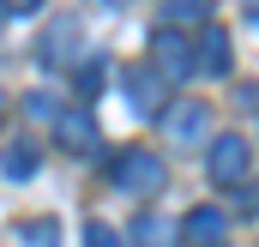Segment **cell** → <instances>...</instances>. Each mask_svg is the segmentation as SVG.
Returning <instances> with one entry per match:
<instances>
[{
	"label": "cell",
	"instance_id": "18",
	"mask_svg": "<svg viewBox=\"0 0 259 247\" xmlns=\"http://www.w3.org/2000/svg\"><path fill=\"white\" fill-rule=\"evenodd\" d=\"M241 6H247V12H259V0H241Z\"/></svg>",
	"mask_w": 259,
	"mask_h": 247
},
{
	"label": "cell",
	"instance_id": "3",
	"mask_svg": "<svg viewBox=\"0 0 259 247\" xmlns=\"http://www.w3.org/2000/svg\"><path fill=\"white\" fill-rule=\"evenodd\" d=\"M205 133H211V109H205L199 97L163 103V139H169V145H199Z\"/></svg>",
	"mask_w": 259,
	"mask_h": 247
},
{
	"label": "cell",
	"instance_id": "12",
	"mask_svg": "<svg viewBox=\"0 0 259 247\" xmlns=\"http://www.w3.org/2000/svg\"><path fill=\"white\" fill-rule=\"evenodd\" d=\"M133 235H139V247H175V223H163L157 211H145L133 223Z\"/></svg>",
	"mask_w": 259,
	"mask_h": 247
},
{
	"label": "cell",
	"instance_id": "16",
	"mask_svg": "<svg viewBox=\"0 0 259 247\" xmlns=\"http://www.w3.org/2000/svg\"><path fill=\"white\" fill-rule=\"evenodd\" d=\"M241 205H247V211H259V181H241Z\"/></svg>",
	"mask_w": 259,
	"mask_h": 247
},
{
	"label": "cell",
	"instance_id": "8",
	"mask_svg": "<svg viewBox=\"0 0 259 247\" xmlns=\"http://www.w3.org/2000/svg\"><path fill=\"white\" fill-rule=\"evenodd\" d=\"M36 61H42V66H66V61H78V24H72V18H61V24H49V30H42Z\"/></svg>",
	"mask_w": 259,
	"mask_h": 247
},
{
	"label": "cell",
	"instance_id": "15",
	"mask_svg": "<svg viewBox=\"0 0 259 247\" xmlns=\"http://www.w3.org/2000/svg\"><path fill=\"white\" fill-rule=\"evenodd\" d=\"M18 235H24V247H55V235H61V229H55L49 217H36V223H24Z\"/></svg>",
	"mask_w": 259,
	"mask_h": 247
},
{
	"label": "cell",
	"instance_id": "6",
	"mask_svg": "<svg viewBox=\"0 0 259 247\" xmlns=\"http://www.w3.org/2000/svg\"><path fill=\"white\" fill-rule=\"evenodd\" d=\"M55 139H61V151H72V157H91L103 133L91 121V109H61V115H55Z\"/></svg>",
	"mask_w": 259,
	"mask_h": 247
},
{
	"label": "cell",
	"instance_id": "13",
	"mask_svg": "<svg viewBox=\"0 0 259 247\" xmlns=\"http://www.w3.org/2000/svg\"><path fill=\"white\" fill-rule=\"evenodd\" d=\"M84 247H127V235H121V229H109V223L97 217V223H84Z\"/></svg>",
	"mask_w": 259,
	"mask_h": 247
},
{
	"label": "cell",
	"instance_id": "10",
	"mask_svg": "<svg viewBox=\"0 0 259 247\" xmlns=\"http://www.w3.org/2000/svg\"><path fill=\"white\" fill-rule=\"evenodd\" d=\"M157 6H163V24L169 30H181V24H199L205 30L211 24V0H157Z\"/></svg>",
	"mask_w": 259,
	"mask_h": 247
},
{
	"label": "cell",
	"instance_id": "17",
	"mask_svg": "<svg viewBox=\"0 0 259 247\" xmlns=\"http://www.w3.org/2000/svg\"><path fill=\"white\" fill-rule=\"evenodd\" d=\"M0 6H6V12H18V18H24V12H36V6H42V0H0Z\"/></svg>",
	"mask_w": 259,
	"mask_h": 247
},
{
	"label": "cell",
	"instance_id": "19",
	"mask_svg": "<svg viewBox=\"0 0 259 247\" xmlns=\"http://www.w3.org/2000/svg\"><path fill=\"white\" fill-rule=\"evenodd\" d=\"M0 115H6V91H0Z\"/></svg>",
	"mask_w": 259,
	"mask_h": 247
},
{
	"label": "cell",
	"instance_id": "14",
	"mask_svg": "<svg viewBox=\"0 0 259 247\" xmlns=\"http://www.w3.org/2000/svg\"><path fill=\"white\" fill-rule=\"evenodd\" d=\"M103 78H109V66H103V61H84V66H78V97H97Z\"/></svg>",
	"mask_w": 259,
	"mask_h": 247
},
{
	"label": "cell",
	"instance_id": "1",
	"mask_svg": "<svg viewBox=\"0 0 259 247\" xmlns=\"http://www.w3.org/2000/svg\"><path fill=\"white\" fill-rule=\"evenodd\" d=\"M109 181L121 187V193H133V199H145V193H163L169 169H163V157H157V151H121V157H115V169H109Z\"/></svg>",
	"mask_w": 259,
	"mask_h": 247
},
{
	"label": "cell",
	"instance_id": "5",
	"mask_svg": "<svg viewBox=\"0 0 259 247\" xmlns=\"http://www.w3.org/2000/svg\"><path fill=\"white\" fill-rule=\"evenodd\" d=\"M223 229H229V217H223L217 205H193V211L181 217L175 241L181 247H223Z\"/></svg>",
	"mask_w": 259,
	"mask_h": 247
},
{
	"label": "cell",
	"instance_id": "11",
	"mask_svg": "<svg viewBox=\"0 0 259 247\" xmlns=\"http://www.w3.org/2000/svg\"><path fill=\"white\" fill-rule=\"evenodd\" d=\"M127 97H133V109H145V115L157 109V97H163V78L151 72V61H145V66H133V72H127Z\"/></svg>",
	"mask_w": 259,
	"mask_h": 247
},
{
	"label": "cell",
	"instance_id": "4",
	"mask_svg": "<svg viewBox=\"0 0 259 247\" xmlns=\"http://www.w3.org/2000/svg\"><path fill=\"white\" fill-rule=\"evenodd\" d=\"M151 72H157L163 85L187 78V72H193V43H187L181 30H169V24H163V30L151 36Z\"/></svg>",
	"mask_w": 259,
	"mask_h": 247
},
{
	"label": "cell",
	"instance_id": "7",
	"mask_svg": "<svg viewBox=\"0 0 259 247\" xmlns=\"http://www.w3.org/2000/svg\"><path fill=\"white\" fill-rule=\"evenodd\" d=\"M229 61H235V49H229V30L223 24H205L193 43V72H211V78H223L229 72Z\"/></svg>",
	"mask_w": 259,
	"mask_h": 247
},
{
	"label": "cell",
	"instance_id": "2",
	"mask_svg": "<svg viewBox=\"0 0 259 247\" xmlns=\"http://www.w3.org/2000/svg\"><path fill=\"white\" fill-rule=\"evenodd\" d=\"M205 169H211V181H217V187H241V181H247V169H253V145H247L241 133H217L211 151H205Z\"/></svg>",
	"mask_w": 259,
	"mask_h": 247
},
{
	"label": "cell",
	"instance_id": "9",
	"mask_svg": "<svg viewBox=\"0 0 259 247\" xmlns=\"http://www.w3.org/2000/svg\"><path fill=\"white\" fill-rule=\"evenodd\" d=\"M0 175H6V181L36 175V145H30V139H6V151H0Z\"/></svg>",
	"mask_w": 259,
	"mask_h": 247
},
{
	"label": "cell",
	"instance_id": "20",
	"mask_svg": "<svg viewBox=\"0 0 259 247\" xmlns=\"http://www.w3.org/2000/svg\"><path fill=\"white\" fill-rule=\"evenodd\" d=\"M0 24H6V6H0Z\"/></svg>",
	"mask_w": 259,
	"mask_h": 247
}]
</instances>
